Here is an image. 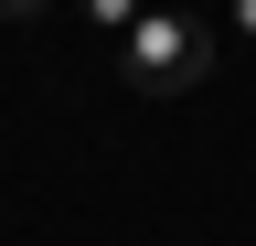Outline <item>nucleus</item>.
Listing matches in <instances>:
<instances>
[{
  "label": "nucleus",
  "mask_w": 256,
  "mask_h": 246,
  "mask_svg": "<svg viewBox=\"0 0 256 246\" xmlns=\"http://www.w3.org/2000/svg\"><path fill=\"white\" fill-rule=\"evenodd\" d=\"M203 65H214V22H192V11H139L128 43H118L128 97H192Z\"/></svg>",
  "instance_id": "f257e3e1"
},
{
  "label": "nucleus",
  "mask_w": 256,
  "mask_h": 246,
  "mask_svg": "<svg viewBox=\"0 0 256 246\" xmlns=\"http://www.w3.org/2000/svg\"><path fill=\"white\" fill-rule=\"evenodd\" d=\"M54 11V0H0V22H43Z\"/></svg>",
  "instance_id": "7ed1b4c3"
},
{
  "label": "nucleus",
  "mask_w": 256,
  "mask_h": 246,
  "mask_svg": "<svg viewBox=\"0 0 256 246\" xmlns=\"http://www.w3.org/2000/svg\"><path fill=\"white\" fill-rule=\"evenodd\" d=\"M224 22H235V33H246V43H256V0H235V11H224Z\"/></svg>",
  "instance_id": "20e7f679"
},
{
  "label": "nucleus",
  "mask_w": 256,
  "mask_h": 246,
  "mask_svg": "<svg viewBox=\"0 0 256 246\" xmlns=\"http://www.w3.org/2000/svg\"><path fill=\"white\" fill-rule=\"evenodd\" d=\"M139 11H150V0H75V22H96L107 43H128V22H139Z\"/></svg>",
  "instance_id": "f03ea898"
}]
</instances>
